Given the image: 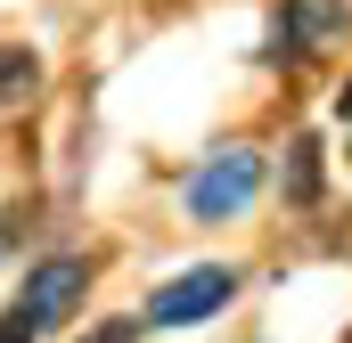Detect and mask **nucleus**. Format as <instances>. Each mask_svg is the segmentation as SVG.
Masks as SVG:
<instances>
[{
	"label": "nucleus",
	"mask_w": 352,
	"mask_h": 343,
	"mask_svg": "<svg viewBox=\"0 0 352 343\" xmlns=\"http://www.w3.org/2000/svg\"><path fill=\"white\" fill-rule=\"evenodd\" d=\"M82 278H90V270H82L74 254L33 261V270H25V294H16V311H25L33 327H58V319H66V311L82 303Z\"/></svg>",
	"instance_id": "20e7f679"
},
{
	"label": "nucleus",
	"mask_w": 352,
	"mask_h": 343,
	"mask_svg": "<svg viewBox=\"0 0 352 343\" xmlns=\"http://www.w3.org/2000/svg\"><path fill=\"white\" fill-rule=\"evenodd\" d=\"M230 294H238V270L197 261V270H180L173 286H156V294H148V327H197V319H213Z\"/></svg>",
	"instance_id": "f03ea898"
},
{
	"label": "nucleus",
	"mask_w": 352,
	"mask_h": 343,
	"mask_svg": "<svg viewBox=\"0 0 352 343\" xmlns=\"http://www.w3.org/2000/svg\"><path fill=\"white\" fill-rule=\"evenodd\" d=\"M263 188V156L254 147H221L188 172V221H238Z\"/></svg>",
	"instance_id": "f257e3e1"
},
{
	"label": "nucleus",
	"mask_w": 352,
	"mask_h": 343,
	"mask_svg": "<svg viewBox=\"0 0 352 343\" xmlns=\"http://www.w3.org/2000/svg\"><path fill=\"white\" fill-rule=\"evenodd\" d=\"M344 343H352V335H344Z\"/></svg>",
	"instance_id": "9b49d317"
},
{
	"label": "nucleus",
	"mask_w": 352,
	"mask_h": 343,
	"mask_svg": "<svg viewBox=\"0 0 352 343\" xmlns=\"http://www.w3.org/2000/svg\"><path fill=\"white\" fill-rule=\"evenodd\" d=\"M33 335H41V327H33L25 311H0V343H33Z\"/></svg>",
	"instance_id": "0eeeda50"
},
{
	"label": "nucleus",
	"mask_w": 352,
	"mask_h": 343,
	"mask_svg": "<svg viewBox=\"0 0 352 343\" xmlns=\"http://www.w3.org/2000/svg\"><path fill=\"white\" fill-rule=\"evenodd\" d=\"M82 343H131V319H107L98 335H82Z\"/></svg>",
	"instance_id": "6e6552de"
},
{
	"label": "nucleus",
	"mask_w": 352,
	"mask_h": 343,
	"mask_svg": "<svg viewBox=\"0 0 352 343\" xmlns=\"http://www.w3.org/2000/svg\"><path fill=\"white\" fill-rule=\"evenodd\" d=\"M8 237H16V221H8V213H0V254H8Z\"/></svg>",
	"instance_id": "9d476101"
},
{
	"label": "nucleus",
	"mask_w": 352,
	"mask_h": 343,
	"mask_svg": "<svg viewBox=\"0 0 352 343\" xmlns=\"http://www.w3.org/2000/svg\"><path fill=\"white\" fill-rule=\"evenodd\" d=\"M278 33H270V66H303L311 49H328L336 33H344V0H278V16H270Z\"/></svg>",
	"instance_id": "7ed1b4c3"
},
{
	"label": "nucleus",
	"mask_w": 352,
	"mask_h": 343,
	"mask_svg": "<svg viewBox=\"0 0 352 343\" xmlns=\"http://www.w3.org/2000/svg\"><path fill=\"white\" fill-rule=\"evenodd\" d=\"M278 188H287V204H320V139H311V131L287 147V164H278Z\"/></svg>",
	"instance_id": "39448f33"
},
{
	"label": "nucleus",
	"mask_w": 352,
	"mask_h": 343,
	"mask_svg": "<svg viewBox=\"0 0 352 343\" xmlns=\"http://www.w3.org/2000/svg\"><path fill=\"white\" fill-rule=\"evenodd\" d=\"M33 90H41V58H33L25 41H8V49H0V106H25Z\"/></svg>",
	"instance_id": "423d86ee"
},
{
	"label": "nucleus",
	"mask_w": 352,
	"mask_h": 343,
	"mask_svg": "<svg viewBox=\"0 0 352 343\" xmlns=\"http://www.w3.org/2000/svg\"><path fill=\"white\" fill-rule=\"evenodd\" d=\"M336 115H344V123H352V74H344V82H336Z\"/></svg>",
	"instance_id": "1a4fd4ad"
}]
</instances>
